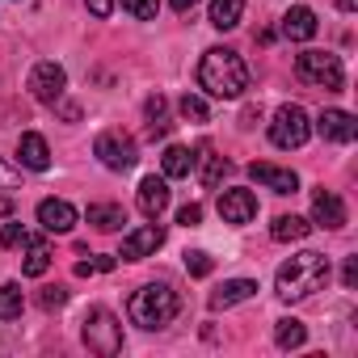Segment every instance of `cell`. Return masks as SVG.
<instances>
[{
    "label": "cell",
    "mask_w": 358,
    "mask_h": 358,
    "mask_svg": "<svg viewBox=\"0 0 358 358\" xmlns=\"http://www.w3.org/2000/svg\"><path fill=\"white\" fill-rule=\"evenodd\" d=\"M282 38H291V43H308V38H316V13H312L308 5L287 9V17H282Z\"/></svg>",
    "instance_id": "obj_18"
},
{
    "label": "cell",
    "mask_w": 358,
    "mask_h": 358,
    "mask_svg": "<svg viewBox=\"0 0 358 358\" xmlns=\"http://www.w3.org/2000/svg\"><path fill=\"white\" fill-rule=\"evenodd\" d=\"M211 266H215V262H211V253H203V249L186 253V270H190L194 278H207V274H211Z\"/></svg>",
    "instance_id": "obj_30"
},
{
    "label": "cell",
    "mask_w": 358,
    "mask_h": 358,
    "mask_svg": "<svg viewBox=\"0 0 358 358\" xmlns=\"http://www.w3.org/2000/svg\"><path fill=\"white\" fill-rule=\"evenodd\" d=\"M89 224L97 228V232H118L122 224H127V215H122V207H114V203H93L89 211Z\"/></svg>",
    "instance_id": "obj_23"
},
{
    "label": "cell",
    "mask_w": 358,
    "mask_h": 358,
    "mask_svg": "<svg viewBox=\"0 0 358 358\" xmlns=\"http://www.w3.org/2000/svg\"><path fill=\"white\" fill-rule=\"evenodd\" d=\"M76 274H80V278H89V274H97V270H93V262H76Z\"/></svg>",
    "instance_id": "obj_39"
},
{
    "label": "cell",
    "mask_w": 358,
    "mask_h": 358,
    "mask_svg": "<svg viewBox=\"0 0 358 358\" xmlns=\"http://www.w3.org/2000/svg\"><path fill=\"white\" fill-rule=\"evenodd\" d=\"M93 152H97V160H101L106 169H114V173H127V169H135V160H139L135 139L122 135V131H101L97 143H93Z\"/></svg>",
    "instance_id": "obj_7"
},
{
    "label": "cell",
    "mask_w": 358,
    "mask_h": 358,
    "mask_svg": "<svg viewBox=\"0 0 358 358\" xmlns=\"http://www.w3.org/2000/svg\"><path fill=\"white\" fill-rule=\"evenodd\" d=\"M316 131H320L329 143H354L358 122H354V114H350V110H324V114L316 118Z\"/></svg>",
    "instance_id": "obj_15"
},
{
    "label": "cell",
    "mask_w": 358,
    "mask_h": 358,
    "mask_svg": "<svg viewBox=\"0 0 358 358\" xmlns=\"http://www.w3.org/2000/svg\"><path fill=\"white\" fill-rule=\"evenodd\" d=\"M177 110H182L186 122H207V101H203L199 93H186L182 101H177Z\"/></svg>",
    "instance_id": "obj_28"
},
{
    "label": "cell",
    "mask_w": 358,
    "mask_h": 358,
    "mask_svg": "<svg viewBox=\"0 0 358 358\" xmlns=\"http://www.w3.org/2000/svg\"><path fill=\"white\" fill-rule=\"evenodd\" d=\"M22 241H26V228H22V224H13V220H9L5 228H0V249H17Z\"/></svg>",
    "instance_id": "obj_31"
},
{
    "label": "cell",
    "mask_w": 358,
    "mask_h": 358,
    "mask_svg": "<svg viewBox=\"0 0 358 358\" xmlns=\"http://www.w3.org/2000/svg\"><path fill=\"white\" fill-rule=\"evenodd\" d=\"M164 245V228L152 220V224H143V228H135V232H127L122 236V262H143V257H152L156 249Z\"/></svg>",
    "instance_id": "obj_10"
},
{
    "label": "cell",
    "mask_w": 358,
    "mask_h": 358,
    "mask_svg": "<svg viewBox=\"0 0 358 358\" xmlns=\"http://www.w3.org/2000/svg\"><path fill=\"white\" fill-rule=\"evenodd\" d=\"M274 341H278V350H299V345L308 341V329H303L299 320H278Z\"/></svg>",
    "instance_id": "obj_27"
},
{
    "label": "cell",
    "mask_w": 358,
    "mask_h": 358,
    "mask_svg": "<svg viewBox=\"0 0 358 358\" xmlns=\"http://www.w3.org/2000/svg\"><path fill=\"white\" fill-rule=\"evenodd\" d=\"M341 282H345V287H358V257H345V270H341Z\"/></svg>",
    "instance_id": "obj_35"
},
{
    "label": "cell",
    "mask_w": 358,
    "mask_h": 358,
    "mask_svg": "<svg viewBox=\"0 0 358 358\" xmlns=\"http://www.w3.org/2000/svg\"><path fill=\"white\" fill-rule=\"evenodd\" d=\"M38 224L47 232H55V236H68L76 228V207L68 199H43L38 203Z\"/></svg>",
    "instance_id": "obj_12"
},
{
    "label": "cell",
    "mask_w": 358,
    "mask_h": 358,
    "mask_svg": "<svg viewBox=\"0 0 358 358\" xmlns=\"http://www.w3.org/2000/svg\"><path fill=\"white\" fill-rule=\"evenodd\" d=\"M122 13H131L135 22H152L160 13V0H122Z\"/></svg>",
    "instance_id": "obj_29"
},
{
    "label": "cell",
    "mask_w": 358,
    "mask_h": 358,
    "mask_svg": "<svg viewBox=\"0 0 358 358\" xmlns=\"http://www.w3.org/2000/svg\"><path fill=\"white\" fill-rule=\"evenodd\" d=\"M312 228H329V232H337V228H345V203L333 194V190H312Z\"/></svg>",
    "instance_id": "obj_11"
},
{
    "label": "cell",
    "mask_w": 358,
    "mask_h": 358,
    "mask_svg": "<svg viewBox=\"0 0 358 358\" xmlns=\"http://www.w3.org/2000/svg\"><path fill=\"white\" fill-rule=\"evenodd\" d=\"M324 282H329V257H324V253H312V249L287 257V262L278 266V274H274V291H278V299H287V303H299V299L316 295Z\"/></svg>",
    "instance_id": "obj_2"
},
{
    "label": "cell",
    "mask_w": 358,
    "mask_h": 358,
    "mask_svg": "<svg viewBox=\"0 0 358 358\" xmlns=\"http://www.w3.org/2000/svg\"><path fill=\"white\" fill-rule=\"evenodd\" d=\"M143 114H148V135H152V139H164V135H169V101L156 93V97H148Z\"/></svg>",
    "instance_id": "obj_25"
},
{
    "label": "cell",
    "mask_w": 358,
    "mask_h": 358,
    "mask_svg": "<svg viewBox=\"0 0 358 358\" xmlns=\"http://www.w3.org/2000/svg\"><path fill=\"white\" fill-rule=\"evenodd\" d=\"M64 89H68V72H64L55 59L34 64V72H30V93H34V101H43V106H59Z\"/></svg>",
    "instance_id": "obj_8"
},
{
    "label": "cell",
    "mask_w": 358,
    "mask_h": 358,
    "mask_svg": "<svg viewBox=\"0 0 358 358\" xmlns=\"http://www.w3.org/2000/svg\"><path fill=\"white\" fill-rule=\"evenodd\" d=\"M22 186V169H13L9 160H0V190H17Z\"/></svg>",
    "instance_id": "obj_32"
},
{
    "label": "cell",
    "mask_w": 358,
    "mask_h": 358,
    "mask_svg": "<svg viewBox=\"0 0 358 358\" xmlns=\"http://www.w3.org/2000/svg\"><path fill=\"white\" fill-rule=\"evenodd\" d=\"M308 135H312V118H308V110H303V106L287 101V106H278V110H274V118H270V143H274V148H282V152L303 148V143H308Z\"/></svg>",
    "instance_id": "obj_5"
},
{
    "label": "cell",
    "mask_w": 358,
    "mask_h": 358,
    "mask_svg": "<svg viewBox=\"0 0 358 358\" xmlns=\"http://www.w3.org/2000/svg\"><path fill=\"white\" fill-rule=\"evenodd\" d=\"M164 207H169V177H143L139 182V211H143V220H160L164 215Z\"/></svg>",
    "instance_id": "obj_14"
},
{
    "label": "cell",
    "mask_w": 358,
    "mask_h": 358,
    "mask_svg": "<svg viewBox=\"0 0 358 358\" xmlns=\"http://www.w3.org/2000/svg\"><path fill=\"white\" fill-rule=\"evenodd\" d=\"M22 249H26L22 274H30V278H43V274L51 270V249H47V241H38V236H26V241H22Z\"/></svg>",
    "instance_id": "obj_19"
},
{
    "label": "cell",
    "mask_w": 358,
    "mask_h": 358,
    "mask_svg": "<svg viewBox=\"0 0 358 358\" xmlns=\"http://www.w3.org/2000/svg\"><path fill=\"white\" fill-rule=\"evenodd\" d=\"M89 13L93 17H110L114 13V0H89Z\"/></svg>",
    "instance_id": "obj_36"
},
{
    "label": "cell",
    "mask_w": 358,
    "mask_h": 358,
    "mask_svg": "<svg viewBox=\"0 0 358 358\" xmlns=\"http://www.w3.org/2000/svg\"><path fill=\"white\" fill-rule=\"evenodd\" d=\"M169 5H173V9H177V13H190V9H194V5H199V0H169Z\"/></svg>",
    "instance_id": "obj_38"
},
{
    "label": "cell",
    "mask_w": 358,
    "mask_h": 358,
    "mask_svg": "<svg viewBox=\"0 0 358 358\" xmlns=\"http://www.w3.org/2000/svg\"><path fill=\"white\" fill-rule=\"evenodd\" d=\"M93 270H101V274H106V270H114V257H106V253H101V257H93Z\"/></svg>",
    "instance_id": "obj_37"
},
{
    "label": "cell",
    "mask_w": 358,
    "mask_h": 358,
    "mask_svg": "<svg viewBox=\"0 0 358 358\" xmlns=\"http://www.w3.org/2000/svg\"><path fill=\"white\" fill-rule=\"evenodd\" d=\"M80 337L101 358H114L122 350V324H118V316L110 308H89L85 312V324H80Z\"/></svg>",
    "instance_id": "obj_4"
},
{
    "label": "cell",
    "mask_w": 358,
    "mask_h": 358,
    "mask_svg": "<svg viewBox=\"0 0 358 358\" xmlns=\"http://www.w3.org/2000/svg\"><path fill=\"white\" fill-rule=\"evenodd\" d=\"M245 17V0H211V26L215 30H236Z\"/></svg>",
    "instance_id": "obj_22"
},
{
    "label": "cell",
    "mask_w": 358,
    "mask_h": 358,
    "mask_svg": "<svg viewBox=\"0 0 358 358\" xmlns=\"http://www.w3.org/2000/svg\"><path fill=\"white\" fill-rule=\"evenodd\" d=\"M194 169H199V182H203L207 190H215V186L224 182V173H228V160H224V156H215V148H211V143H203V148L194 152Z\"/></svg>",
    "instance_id": "obj_17"
},
{
    "label": "cell",
    "mask_w": 358,
    "mask_h": 358,
    "mask_svg": "<svg viewBox=\"0 0 358 358\" xmlns=\"http://www.w3.org/2000/svg\"><path fill=\"white\" fill-rule=\"evenodd\" d=\"M253 295H257V282L253 278H232L220 291H211V308H232V303H245Z\"/></svg>",
    "instance_id": "obj_20"
},
{
    "label": "cell",
    "mask_w": 358,
    "mask_h": 358,
    "mask_svg": "<svg viewBox=\"0 0 358 358\" xmlns=\"http://www.w3.org/2000/svg\"><path fill=\"white\" fill-rule=\"evenodd\" d=\"M295 76L303 85H316V89H341L345 85V68L329 51H303V55H295Z\"/></svg>",
    "instance_id": "obj_6"
},
{
    "label": "cell",
    "mask_w": 358,
    "mask_h": 358,
    "mask_svg": "<svg viewBox=\"0 0 358 358\" xmlns=\"http://www.w3.org/2000/svg\"><path fill=\"white\" fill-rule=\"evenodd\" d=\"M177 224H182V228H199L203 224V207L199 203H186L182 211H177Z\"/></svg>",
    "instance_id": "obj_34"
},
{
    "label": "cell",
    "mask_w": 358,
    "mask_h": 358,
    "mask_svg": "<svg viewBox=\"0 0 358 358\" xmlns=\"http://www.w3.org/2000/svg\"><path fill=\"white\" fill-rule=\"evenodd\" d=\"M17 160H22V169H30V173L51 169V148H47V139H43L38 131H26V135L17 139Z\"/></svg>",
    "instance_id": "obj_16"
},
{
    "label": "cell",
    "mask_w": 358,
    "mask_h": 358,
    "mask_svg": "<svg viewBox=\"0 0 358 358\" xmlns=\"http://www.w3.org/2000/svg\"><path fill=\"white\" fill-rule=\"evenodd\" d=\"M199 89L220 101H236L249 89V64L232 47H211L199 64Z\"/></svg>",
    "instance_id": "obj_1"
},
{
    "label": "cell",
    "mask_w": 358,
    "mask_h": 358,
    "mask_svg": "<svg viewBox=\"0 0 358 358\" xmlns=\"http://www.w3.org/2000/svg\"><path fill=\"white\" fill-rule=\"evenodd\" d=\"M38 303H43L47 312H55V308H64V303H68V291H64V287H47V291L38 295Z\"/></svg>",
    "instance_id": "obj_33"
},
{
    "label": "cell",
    "mask_w": 358,
    "mask_h": 358,
    "mask_svg": "<svg viewBox=\"0 0 358 358\" xmlns=\"http://www.w3.org/2000/svg\"><path fill=\"white\" fill-rule=\"evenodd\" d=\"M220 215H224V224H232V228L253 224V220H257V194H253V190H241V186L224 190V194H220Z\"/></svg>",
    "instance_id": "obj_9"
},
{
    "label": "cell",
    "mask_w": 358,
    "mask_h": 358,
    "mask_svg": "<svg viewBox=\"0 0 358 358\" xmlns=\"http://www.w3.org/2000/svg\"><path fill=\"white\" fill-rule=\"evenodd\" d=\"M312 232V224L303 220V215H278L274 224H270V236L278 241V245H287V241H303Z\"/></svg>",
    "instance_id": "obj_24"
},
{
    "label": "cell",
    "mask_w": 358,
    "mask_h": 358,
    "mask_svg": "<svg viewBox=\"0 0 358 358\" xmlns=\"http://www.w3.org/2000/svg\"><path fill=\"white\" fill-rule=\"evenodd\" d=\"M160 169H164V177H190L194 173V152L182 148V143H169L164 156H160Z\"/></svg>",
    "instance_id": "obj_21"
},
{
    "label": "cell",
    "mask_w": 358,
    "mask_h": 358,
    "mask_svg": "<svg viewBox=\"0 0 358 358\" xmlns=\"http://www.w3.org/2000/svg\"><path fill=\"white\" fill-rule=\"evenodd\" d=\"M22 308H26L22 282H0V320H17Z\"/></svg>",
    "instance_id": "obj_26"
},
{
    "label": "cell",
    "mask_w": 358,
    "mask_h": 358,
    "mask_svg": "<svg viewBox=\"0 0 358 358\" xmlns=\"http://www.w3.org/2000/svg\"><path fill=\"white\" fill-rule=\"evenodd\" d=\"M249 177L257 186H266V190H274V194H295L299 190V177H295V169H278V164H249Z\"/></svg>",
    "instance_id": "obj_13"
},
{
    "label": "cell",
    "mask_w": 358,
    "mask_h": 358,
    "mask_svg": "<svg viewBox=\"0 0 358 358\" xmlns=\"http://www.w3.org/2000/svg\"><path fill=\"white\" fill-rule=\"evenodd\" d=\"M337 9H341V13H354V9H358V0H337Z\"/></svg>",
    "instance_id": "obj_40"
},
{
    "label": "cell",
    "mask_w": 358,
    "mask_h": 358,
    "mask_svg": "<svg viewBox=\"0 0 358 358\" xmlns=\"http://www.w3.org/2000/svg\"><path fill=\"white\" fill-rule=\"evenodd\" d=\"M9 211H13V207H9V199H0V215H9Z\"/></svg>",
    "instance_id": "obj_41"
},
{
    "label": "cell",
    "mask_w": 358,
    "mask_h": 358,
    "mask_svg": "<svg viewBox=\"0 0 358 358\" xmlns=\"http://www.w3.org/2000/svg\"><path fill=\"white\" fill-rule=\"evenodd\" d=\"M177 308H182V299H177V291H173L169 282H148V287H139V291L131 295L127 316H131V324H139V329H164V324L177 316Z\"/></svg>",
    "instance_id": "obj_3"
}]
</instances>
